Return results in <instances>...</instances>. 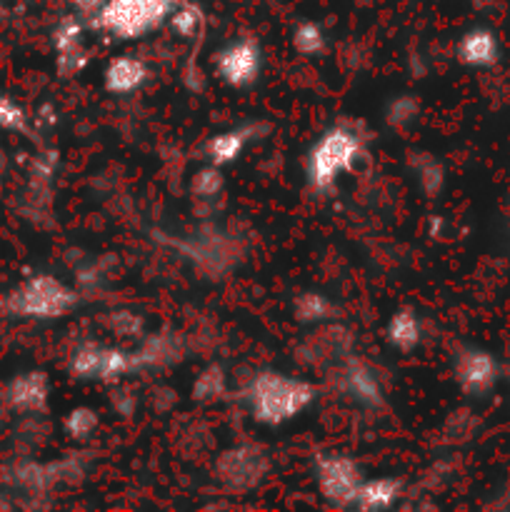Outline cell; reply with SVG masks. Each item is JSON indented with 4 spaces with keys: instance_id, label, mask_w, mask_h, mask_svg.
<instances>
[{
    "instance_id": "44dd1931",
    "label": "cell",
    "mask_w": 510,
    "mask_h": 512,
    "mask_svg": "<svg viewBox=\"0 0 510 512\" xmlns=\"http://www.w3.org/2000/svg\"><path fill=\"white\" fill-rule=\"evenodd\" d=\"M228 393V373L220 365H208L193 380V398L198 403H215Z\"/></svg>"
},
{
    "instance_id": "8992f818",
    "label": "cell",
    "mask_w": 510,
    "mask_h": 512,
    "mask_svg": "<svg viewBox=\"0 0 510 512\" xmlns=\"http://www.w3.org/2000/svg\"><path fill=\"white\" fill-rule=\"evenodd\" d=\"M315 478H318V490L325 503L335 505V508H353V500L363 483V473L350 455L333 453L318 458Z\"/></svg>"
},
{
    "instance_id": "5bb4252c",
    "label": "cell",
    "mask_w": 510,
    "mask_h": 512,
    "mask_svg": "<svg viewBox=\"0 0 510 512\" xmlns=\"http://www.w3.org/2000/svg\"><path fill=\"white\" fill-rule=\"evenodd\" d=\"M403 498V483L395 478H370L360 483L358 495L353 500V508L365 512H383L398 505Z\"/></svg>"
},
{
    "instance_id": "7a4b0ae2",
    "label": "cell",
    "mask_w": 510,
    "mask_h": 512,
    "mask_svg": "<svg viewBox=\"0 0 510 512\" xmlns=\"http://www.w3.org/2000/svg\"><path fill=\"white\" fill-rule=\"evenodd\" d=\"M365 158L363 135L345 125H333L315 138L305 153V180L315 193H330L343 175L353 173Z\"/></svg>"
},
{
    "instance_id": "52a82bcc",
    "label": "cell",
    "mask_w": 510,
    "mask_h": 512,
    "mask_svg": "<svg viewBox=\"0 0 510 512\" xmlns=\"http://www.w3.org/2000/svg\"><path fill=\"white\" fill-rule=\"evenodd\" d=\"M215 70H218L220 80L228 83L230 88H250L263 70V53H260L258 40H230L215 55Z\"/></svg>"
},
{
    "instance_id": "5b68a950",
    "label": "cell",
    "mask_w": 510,
    "mask_h": 512,
    "mask_svg": "<svg viewBox=\"0 0 510 512\" xmlns=\"http://www.w3.org/2000/svg\"><path fill=\"white\" fill-rule=\"evenodd\" d=\"M268 470L270 460L260 445L240 443L218 455L213 473L228 493H250L263 483Z\"/></svg>"
},
{
    "instance_id": "4316f807",
    "label": "cell",
    "mask_w": 510,
    "mask_h": 512,
    "mask_svg": "<svg viewBox=\"0 0 510 512\" xmlns=\"http://www.w3.org/2000/svg\"><path fill=\"white\" fill-rule=\"evenodd\" d=\"M105 325H108L110 333L125 340H138L145 335V318L140 313H133V310H113L105 318Z\"/></svg>"
},
{
    "instance_id": "603a6c76",
    "label": "cell",
    "mask_w": 510,
    "mask_h": 512,
    "mask_svg": "<svg viewBox=\"0 0 510 512\" xmlns=\"http://www.w3.org/2000/svg\"><path fill=\"white\" fill-rule=\"evenodd\" d=\"M420 113L418 98H413L410 93H400L395 98L388 100L383 110V120L390 130H405L415 123Z\"/></svg>"
},
{
    "instance_id": "7c38bea8",
    "label": "cell",
    "mask_w": 510,
    "mask_h": 512,
    "mask_svg": "<svg viewBox=\"0 0 510 512\" xmlns=\"http://www.w3.org/2000/svg\"><path fill=\"white\" fill-rule=\"evenodd\" d=\"M148 65L135 55H118L103 73V85L110 95H133L148 83Z\"/></svg>"
},
{
    "instance_id": "30bf717a",
    "label": "cell",
    "mask_w": 510,
    "mask_h": 512,
    "mask_svg": "<svg viewBox=\"0 0 510 512\" xmlns=\"http://www.w3.org/2000/svg\"><path fill=\"white\" fill-rule=\"evenodd\" d=\"M5 400L18 413H43L50 400V378L43 370H28L10 380V385L5 388Z\"/></svg>"
},
{
    "instance_id": "7402d4cb",
    "label": "cell",
    "mask_w": 510,
    "mask_h": 512,
    "mask_svg": "<svg viewBox=\"0 0 510 512\" xmlns=\"http://www.w3.org/2000/svg\"><path fill=\"white\" fill-rule=\"evenodd\" d=\"M293 48L295 53H300L303 58L323 55L325 48H328V35H325L323 25L315 23V20H303V23L295 25Z\"/></svg>"
},
{
    "instance_id": "cb8c5ba5",
    "label": "cell",
    "mask_w": 510,
    "mask_h": 512,
    "mask_svg": "<svg viewBox=\"0 0 510 512\" xmlns=\"http://www.w3.org/2000/svg\"><path fill=\"white\" fill-rule=\"evenodd\" d=\"M225 190V175L218 165H205L190 180V193L195 195V200L200 203H215V200L223 195Z\"/></svg>"
},
{
    "instance_id": "9c48e42d",
    "label": "cell",
    "mask_w": 510,
    "mask_h": 512,
    "mask_svg": "<svg viewBox=\"0 0 510 512\" xmlns=\"http://www.w3.org/2000/svg\"><path fill=\"white\" fill-rule=\"evenodd\" d=\"M268 135V125L265 123H243L238 128L223 130V133L213 135L208 143L203 145V155L210 165H218V168H225V165L235 163L240 155L245 153L253 140Z\"/></svg>"
},
{
    "instance_id": "4fadbf2b",
    "label": "cell",
    "mask_w": 510,
    "mask_h": 512,
    "mask_svg": "<svg viewBox=\"0 0 510 512\" xmlns=\"http://www.w3.org/2000/svg\"><path fill=\"white\" fill-rule=\"evenodd\" d=\"M458 60L468 68H490V65L498 60L500 45L498 38L493 35V30L488 28H473L458 40Z\"/></svg>"
},
{
    "instance_id": "f546056e",
    "label": "cell",
    "mask_w": 510,
    "mask_h": 512,
    "mask_svg": "<svg viewBox=\"0 0 510 512\" xmlns=\"http://www.w3.org/2000/svg\"><path fill=\"white\" fill-rule=\"evenodd\" d=\"M70 5H73L80 15H98V10L103 8L105 0H70Z\"/></svg>"
},
{
    "instance_id": "277c9868",
    "label": "cell",
    "mask_w": 510,
    "mask_h": 512,
    "mask_svg": "<svg viewBox=\"0 0 510 512\" xmlns=\"http://www.w3.org/2000/svg\"><path fill=\"white\" fill-rule=\"evenodd\" d=\"M180 0H105L95 25L120 40H138L160 28Z\"/></svg>"
},
{
    "instance_id": "ac0fdd59",
    "label": "cell",
    "mask_w": 510,
    "mask_h": 512,
    "mask_svg": "<svg viewBox=\"0 0 510 512\" xmlns=\"http://www.w3.org/2000/svg\"><path fill=\"white\" fill-rule=\"evenodd\" d=\"M100 350H103V343H95V340L80 343L78 348L70 353L68 373L73 375L75 380L95 383V380H98V373H100Z\"/></svg>"
},
{
    "instance_id": "ba28073f",
    "label": "cell",
    "mask_w": 510,
    "mask_h": 512,
    "mask_svg": "<svg viewBox=\"0 0 510 512\" xmlns=\"http://www.w3.org/2000/svg\"><path fill=\"white\" fill-rule=\"evenodd\" d=\"M340 390L343 395H348L355 405L368 410H378L385 405V385L380 380L378 370L370 363L358 358H345L340 365Z\"/></svg>"
},
{
    "instance_id": "9a60e30c",
    "label": "cell",
    "mask_w": 510,
    "mask_h": 512,
    "mask_svg": "<svg viewBox=\"0 0 510 512\" xmlns=\"http://www.w3.org/2000/svg\"><path fill=\"white\" fill-rule=\"evenodd\" d=\"M180 358V340L173 333L150 335L140 343L138 350H133L135 373H143L150 368H165L173 365Z\"/></svg>"
},
{
    "instance_id": "8fae6325",
    "label": "cell",
    "mask_w": 510,
    "mask_h": 512,
    "mask_svg": "<svg viewBox=\"0 0 510 512\" xmlns=\"http://www.w3.org/2000/svg\"><path fill=\"white\" fill-rule=\"evenodd\" d=\"M498 365L483 350H465L455 360V378L468 395H483L493 385Z\"/></svg>"
},
{
    "instance_id": "6da1fadb",
    "label": "cell",
    "mask_w": 510,
    "mask_h": 512,
    "mask_svg": "<svg viewBox=\"0 0 510 512\" xmlns=\"http://www.w3.org/2000/svg\"><path fill=\"white\" fill-rule=\"evenodd\" d=\"M315 395L318 390L313 383L278 370H260L243 390L253 420L268 428H278L300 418L315 403Z\"/></svg>"
},
{
    "instance_id": "484cf974",
    "label": "cell",
    "mask_w": 510,
    "mask_h": 512,
    "mask_svg": "<svg viewBox=\"0 0 510 512\" xmlns=\"http://www.w3.org/2000/svg\"><path fill=\"white\" fill-rule=\"evenodd\" d=\"M85 28L78 18H63L53 28V50L55 55L65 53H78V50H85Z\"/></svg>"
},
{
    "instance_id": "83f0119b",
    "label": "cell",
    "mask_w": 510,
    "mask_h": 512,
    "mask_svg": "<svg viewBox=\"0 0 510 512\" xmlns=\"http://www.w3.org/2000/svg\"><path fill=\"white\" fill-rule=\"evenodd\" d=\"M0 128L15 130V133H25L28 130V113L13 98H8L3 93H0Z\"/></svg>"
},
{
    "instance_id": "d6986e66",
    "label": "cell",
    "mask_w": 510,
    "mask_h": 512,
    "mask_svg": "<svg viewBox=\"0 0 510 512\" xmlns=\"http://www.w3.org/2000/svg\"><path fill=\"white\" fill-rule=\"evenodd\" d=\"M170 28H173V33L178 35V38H185V40H195L203 35L205 30V13L200 5L190 3V0H180L178 5H175V10L170 13Z\"/></svg>"
},
{
    "instance_id": "ffe728a7",
    "label": "cell",
    "mask_w": 510,
    "mask_h": 512,
    "mask_svg": "<svg viewBox=\"0 0 510 512\" xmlns=\"http://www.w3.org/2000/svg\"><path fill=\"white\" fill-rule=\"evenodd\" d=\"M413 175H415V183H418V188L423 190L428 198H435V195H440V190H443L445 185V170L443 165H440L438 158H433V155L428 153H418L413 155Z\"/></svg>"
},
{
    "instance_id": "d4e9b609",
    "label": "cell",
    "mask_w": 510,
    "mask_h": 512,
    "mask_svg": "<svg viewBox=\"0 0 510 512\" xmlns=\"http://www.w3.org/2000/svg\"><path fill=\"white\" fill-rule=\"evenodd\" d=\"M98 425V413H95L93 408H88V405H78V408L70 410L63 420L65 435H68L70 440H75V443H85V440L93 438Z\"/></svg>"
},
{
    "instance_id": "2e32d148",
    "label": "cell",
    "mask_w": 510,
    "mask_h": 512,
    "mask_svg": "<svg viewBox=\"0 0 510 512\" xmlns=\"http://www.w3.org/2000/svg\"><path fill=\"white\" fill-rule=\"evenodd\" d=\"M423 335V320L410 308L395 310L385 323V340L390 348L400 350V353H410L418 348L423 343Z\"/></svg>"
},
{
    "instance_id": "f1b7e54d",
    "label": "cell",
    "mask_w": 510,
    "mask_h": 512,
    "mask_svg": "<svg viewBox=\"0 0 510 512\" xmlns=\"http://www.w3.org/2000/svg\"><path fill=\"white\" fill-rule=\"evenodd\" d=\"M113 405H115V410H118V413L130 415L135 410V398L128 393V390H118V393L113 395Z\"/></svg>"
},
{
    "instance_id": "3957f363",
    "label": "cell",
    "mask_w": 510,
    "mask_h": 512,
    "mask_svg": "<svg viewBox=\"0 0 510 512\" xmlns=\"http://www.w3.org/2000/svg\"><path fill=\"white\" fill-rule=\"evenodd\" d=\"M78 305V293L55 275L40 273L23 280L5 300V310L25 320H58Z\"/></svg>"
},
{
    "instance_id": "e0dca14e",
    "label": "cell",
    "mask_w": 510,
    "mask_h": 512,
    "mask_svg": "<svg viewBox=\"0 0 510 512\" xmlns=\"http://www.w3.org/2000/svg\"><path fill=\"white\" fill-rule=\"evenodd\" d=\"M338 313V305H335L328 295L320 293V290H305V293H300L298 298L293 300V315L295 320L303 325H315V328H320V325L325 323H335Z\"/></svg>"
}]
</instances>
